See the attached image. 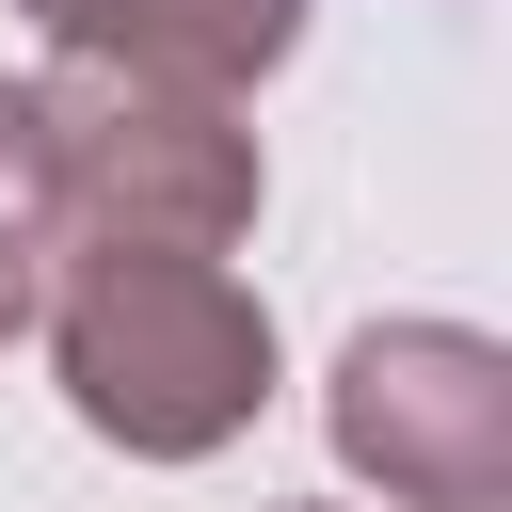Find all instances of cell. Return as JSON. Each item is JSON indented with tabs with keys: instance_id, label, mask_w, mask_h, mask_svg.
Here are the masks:
<instances>
[{
	"instance_id": "obj_1",
	"label": "cell",
	"mask_w": 512,
	"mask_h": 512,
	"mask_svg": "<svg viewBox=\"0 0 512 512\" xmlns=\"http://www.w3.org/2000/svg\"><path fill=\"white\" fill-rule=\"evenodd\" d=\"M48 352L80 432H112L128 464H208L272 400V304L224 256H64Z\"/></svg>"
},
{
	"instance_id": "obj_2",
	"label": "cell",
	"mask_w": 512,
	"mask_h": 512,
	"mask_svg": "<svg viewBox=\"0 0 512 512\" xmlns=\"http://www.w3.org/2000/svg\"><path fill=\"white\" fill-rule=\"evenodd\" d=\"M32 128H48V224H80V256H224L256 224V128L224 96L64 64L32 80Z\"/></svg>"
},
{
	"instance_id": "obj_3",
	"label": "cell",
	"mask_w": 512,
	"mask_h": 512,
	"mask_svg": "<svg viewBox=\"0 0 512 512\" xmlns=\"http://www.w3.org/2000/svg\"><path fill=\"white\" fill-rule=\"evenodd\" d=\"M336 448L384 512H496L512 496V352L464 320H368L336 352Z\"/></svg>"
},
{
	"instance_id": "obj_4",
	"label": "cell",
	"mask_w": 512,
	"mask_h": 512,
	"mask_svg": "<svg viewBox=\"0 0 512 512\" xmlns=\"http://www.w3.org/2000/svg\"><path fill=\"white\" fill-rule=\"evenodd\" d=\"M16 16H48L64 64H128V80H176V96H240L304 32V0H16Z\"/></svg>"
},
{
	"instance_id": "obj_5",
	"label": "cell",
	"mask_w": 512,
	"mask_h": 512,
	"mask_svg": "<svg viewBox=\"0 0 512 512\" xmlns=\"http://www.w3.org/2000/svg\"><path fill=\"white\" fill-rule=\"evenodd\" d=\"M0 240H32V256L64 240V224H48V128H32V80H0Z\"/></svg>"
},
{
	"instance_id": "obj_6",
	"label": "cell",
	"mask_w": 512,
	"mask_h": 512,
	"mask_svg": "<svg viewBox=\"0 0 512 512\" xmlns=\"http://www.w3.org/2000/svg\"><path fill=\"white\" fill-rule=\"evenodd\" d=\"M32 304H48V256H32V240H0V336H16Z\"/></svg>"
}]
</instances>
